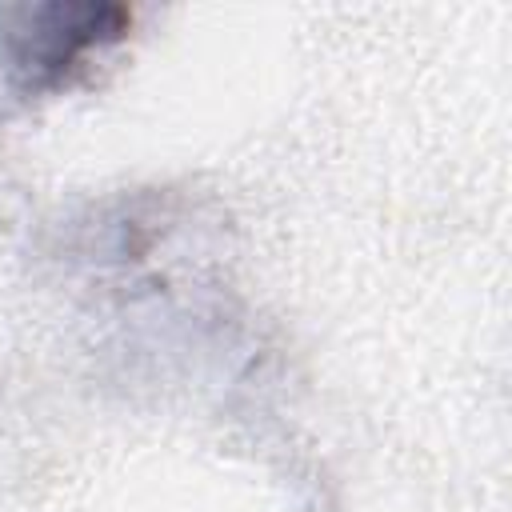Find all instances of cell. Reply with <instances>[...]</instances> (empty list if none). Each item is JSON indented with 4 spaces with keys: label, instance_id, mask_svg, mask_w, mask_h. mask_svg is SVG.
<instances>
[{
    "label": "cell",
    "instance_id": "cell-1",
    "mask_svg": "<svg viewBox=\"0 0 512 512\" xmlns=\"http://www.w3.org/2000/svg\"><path fill=\"white\" fill-rule=\"evenodd\" d=\"M116 16L120 8H40L32 12V28L12 32V64L28 76V84H48L76 64L80 52L116 36V28H104V20Z\"/></svg>",
    "mask_w": 512,
    "mask_h": 512
}]
</instances>
